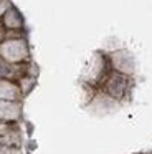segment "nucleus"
Instances as JSON below:
<instances>
[{
	"instance_id": "1",
	"label": "nucleus",
	"mask_w": 152,
	"mask_h": 154,
	"mask_svg": "<svg viewBox=\"0 0 152 154\" xmlns=\"http://www.w3.org/2000/svg\"><path fill=\"white\" fill-rule=\"evenodd\" d=\"M126 88H127V78L121 73H114L112 76H109L108 85H106L108 93L114 98H121L124 94Z\"/></svg>"
},
{
	"instance_id": "2",
	"label": "nucleus",
	"mask_w": 152,
	"mask_h": 154,
	"mask_svg": "<svg viewBox=\"0 0 152 154\" xmlns=\"http://www.w3.org/2000/svg\"><path fill=\"white\" fill-rule=\"evenodd\" d=\"M7 73H8V70H7L5 66H2V65H0V78H2V76H5Z\"/></svg>"
}]
</instances>
